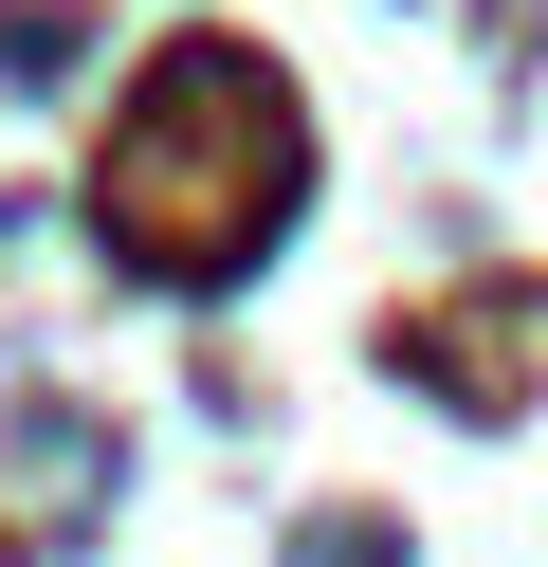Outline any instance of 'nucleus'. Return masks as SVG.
<instances>
[{
	"instance_id": "1",
	"label": "nucleus",
	"mask_w": 548,
	"mask_h": 567,
	"mask_svg": "<svg viewBox=\"0 0 548 567\" xmlns=\"http://www.w3.org/2000/svg\"><path fill=\"white\" fill-rule=\"evenodd\" d=\"M292 74L238 38H183L165 74L128 92V128L92 147V220L128 238L146 275H238L256 238L292 220Z\"/></svg>"
}]
</instances>
